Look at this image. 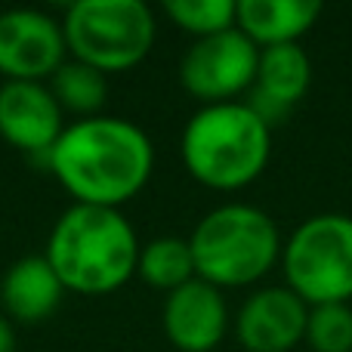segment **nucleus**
<instances>
[{
    "label": "nucleus",
    "mask_w": 352,
    "mask_h": 352,
    "mask_svg": "<svg viewBox=\"0 0 352 352\" xmlns=\"http://www.w3.org/2000/svg\"><path fill=\"white\" fill-rule=\"evenodd\" d=\"M47 167L74 204L121 207L152 176L155 146L146 130L127 118H78L50 148Z\"/></svg>",
    "instance_id": "f257e3e1"
},
{
    "label": "nucleus",
    "mask_w": 352,
    "mask_h": 352,
    "mask_svg": "<svg viewBox=\"0 0 352 352\" xmlns=\"http://www.w3.org/2000/svg\"><path fill=\"white\" fill-rule=\"evenodd\" d=\"M140 238L118 207L72 204L59 213L43 256L65 291L111 294L136 275Z\"/></svg>",
    "instance_id": "f03ea898"
},
{
    "label": "nucleus",
    "mask_w": 352,
    "mask_h": 352,
    "mask_svg": "<svg viewBox=\"0 0 352 352\" xmlns=\"http://www.w3.org/2000/svg\"><path fill=\"white\" fill-rule=\"evenodd\" d=\"M186 170L207 188L238 192L263 176L272 155V127L244 99L201 105L179 136Z\"/></svg>",
    "instance_id": "7ed1b4c3"
},
{
    "label": "nucleus",
    "mask_w": 352,
    "mask_h": 352,
    "mask_svg": "<svg viewBox=\"0 0 352 352\" xmlns=\"http://www.w3.org/2000/svg\"><path fill=\"white\" fill-rule=\"evenodd\" d=\"M195 275L213 287H248L281 263V232L256 204L229 201L195 223L188 235Z\"/></svg>",
    "instance_id": "20e7f679"
},
{
    "label": "nucleus",
    "mask_w": 352,
    "mask_h": 352,
    "mask_svg": "<svg viewBox=\"0 0 352 352\" xmlns=\"http://www.w3.org/2000/svg\"><path fill=\"white\" fill-rule=\"evenodd\" d=\"M62 31L72 59L109 74L140 65L158 25L142 0H74L62 16Z\"/></svg>",
    "instance_id": "39448f33"
},
{
    "label": "nucleus",
    "mask_w": 352,
    "mask_h": 352,
    "mask_svg": "<svg viewBox=\"0 0 352 352\" xmlns=\"http://www.w3.org/2000/svg\"><path fill=\"white\" fill-rule=\"evenodd\" d=\"M285 285L306 306L352 303V217L316 213L281 248Z\"/></svg>",
    "instance_id": "423d86ee"
},
{
    "label": "nucleus",
    "mask_w": 352,
    "mask_h": 352,
    "mask_svg": "<svg viewBox=\"0 0 352 352\" xmlns=\"http://www.w3.org/2000/svg\"><path fill=\"white\" fill-rule=\"evenodd\" d=\"M260 47L244 31L229 28L198 37L179 59V84L201 105L235 102L256 80Z\"/></svg>",
    "instance_id": "0eeeda50"
},
{
    "label": "nucleus",
    "mask_w": 352,
    "mask_h": 352,
    "mask_svg": "<svg viewBox=\"0 0 352 352\" xmlns=\"http://www.w3.org/2000/svg\"><path fill=\"white\" fill-rule=\"evenodd\" d=\"M65 53L62 19L34 6H10L0 12V74L6 80L53 78Z\"/></svg>",
    "instance_id": "6e6552de"
},
{
    "label": "nucleus",
    "mask_w": 352,
    "mask_h": 352,
    "mask_svg": "<svg viewBox=\"0 0 352 352\" xmlns=\"http://www.w3.org/2000/svg\"><path fill=\"white\" fill-rule=\"evenodd\" d=\"M309 306L287 285L256 287L235 316V337L248 352H291L306 340Z\"/></svg>",
    "instance_id": "1a4fd4ad"
},
{
    "label": "nucleus",
    "mask_w": 352,
    "mask_h": 352,
    "mask_svg": "<svg viewBox=\"0 0 352 352\" xmlns=\"http://www.w3.org/2000/svg\"><path fill=\"white\" fill-rule=\"evenodd\" d=\"M62 105L43 80H3L0 84V136L10 146L37 155L47 164L50 148L65 130Z\"/></svg>",
    "instance_id": "9d476101"
},
{
    "label": "nucleus",
    "mask_w": 352,
    "mask_h": 352,
    "mask_svg": "<svg viewBox=\"0 0 352 352\" xmlns=\"http://www.w3.org/2000/svg\"><path fill=\"white\" fill-rule=\"evenodd\" d=\"M161 322L179 352H213L229 334L232 318L223 291L204 278H192L167 294Z\"/></svg>",
    "instance_id": "9b49d317"
},
{
    "label": "nucleus",
    "mask_w": 352,
    "mask_h": 352,
    "mask_svg": "<svg viewBox=\"0 0 352 352\" xmlns=\"http://www.w3.org/2000/svg\"><path fill=\"white\" fill-rule=\"evenodd\" d=\"M309 87H312V59L300 43L266 47L260 50L256 80L250 87L248 105L269 127H275L303 102Z\"/></svg>",
    "instance_id": "f8f14e48"
},
{
    "label": "nucleus",
    "mask_w": 352,
    "mask_h": 352,
    "mask_svg": "<svg viewBox=\"0 0 352 352\" xmlns=\"http://www.w3.org/2000/svg\"><path fill=\"white\" fill-rule=\"evenodd\" d=\"M62 294H65V285L43 254H28L16 260L0 281L3 312L22 324H37L50 318L59 309Z\"/></svg>",
    "instance_id": "ddd939ff"
},
{
    "label": "nucleus",
    "mask_w": 352,
    "mask_h": 352,
    "mask_svg": "<svg viewBox=\"0 0 352 352\" xmlns=\"http://www.w3.org/2000/svg\"><path fill=\"white\" fill-rule=\"evenodd\" d=\"M322 16L318 0H238L235 28L244 31L260 50L300 43Z\"/></svg>",
    "instance_id": "4468645a"
},
{
    "label": "nucleus",
    "mask_w": 352,
    "mask_h": 352,
    "mask_svg": "<svg viewBox=\"0 0 352 352\" xmlns=\"http://www.w3.org/2000/svg\"><path fill=\"white\" fill-rule=\"evenodd\" d=\"M136 275L142 281H148L152 287L161 291H176L186 281L198 278L195 275V260H192V248L188 238H176V235H158L152 241H146L140 248V263H136Z\"/></svg>",
    "instance_id": "2eb2a0df"
},
{
    "label": "nucleus",
    "mask_w": 352,
    "mask_h": 352,
    "mask_svg": "<svg viewBox=\"0 0 352 352\" xmlns=\"http://www.w3.org/2000/svg\"><path fill=\"white\" fill-rule=\"evenodd\" d=\"M50 90H53L56 102L62 105V111L93 118L109 99V78L80 59H65L50 78Z\"/></svg>",
    "instance_id": "dca6fc26"
},
{
    "label": "nucleus",
    "mask_w": 352,
    "mask_h": 352,
    "mask_svg": "<svg viewBox=\"0 0 352 352\" xmlns=\"http://www.w3.org/2000/svg\"><path fill=\"white\" fill-rule=\"evenodd\" d=\"M164 12L198 41L235 28L238 0H164Z\"/></svg>",
    "instance_id": "f3484780"
},
{
    "label": "nucleus",
    "mask_w": 352,
    "mask_h": 352,
    "mask_svg": "<svg viewBox=\"0 0 352 352\" xmlns=\"http://www.w3.org/2000/svg\"><path fill=\"white\" fill-rule=\"evenodd\" d=\"M306 343L312 352H352V303L309 306Z\"/></svg>",
    "instance_id": "a211bd4d"
},
{
    "label": "nucleus",
    "mask_w": 352,
    "mask_h": 352,
    "mask_svg": "<svg viewBox=\"0 0 352 352\" xmlns=\"http://www.w3.org/2000/svg\"><path fill=\"white\" fill-rule=\"evenodd\" d=\"M0 352H16V328L6 312H0Z\"/></svg>",
    "instance_id": "6ab92c4d"
}]
</instances>
